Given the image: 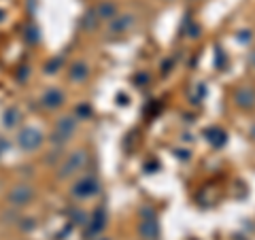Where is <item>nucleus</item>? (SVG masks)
Segmentation results:
<instances>
[{
  "instance_id": "nucleus-1",
  "label": "nucleus",
  "mask_w": 255,
  "mask_h": 240,
  "mask_svg": "<svg viewBox=\"0 0 255 240\" xmlns=\"http://www.w3.org/2000/svg\"><path fill=\"white\" fill-rule=\"evenodd\" d=\"M43 142H45V134L41 127H36V125L21 127L17 134V145L23 151H36V149H41Z\"/></svg>"
},
{
  "instance_id": "nucleus-2",
  "label": "nucleus",
  "mask_w": 255,
  "mask_h": 240,
  "mask_svg": "<svg viewBox=\"0 0 255 240\" xmlns=\"http://www.w3.org/2000/svg\"><path fill=\"white\" fill-rule=\"evenodd\" d=\"M85 164H87V153L83 149H77L73 153H68V157L60 164V179L73 177V174H77L79 170H83Z\"/></svg>"
},
{
  "instance_id": "nucleus-3",
  "label": "nucleus",
  "mask_w": 255,
  "mask_h": 240,
  "mask_svg": "<svg viewBox=\"0 0 255 240\" xmlns=\"http://www.w3.org/2000/svg\"><path fill=\"white\" fill-rule=\"evenodd\" d=\"M134 26V15L130 13H117L113 19L107 21V34L109 36H122L128 34Z\"/></svg>"
},
{
  "instance_id": "nucleus-4",
  "label": "nucleus",
  "mask_w": 255,
  "mask_h": 240,
  "mask_svg": "<svg viewBox=\"0 0 255 240\" xmlns=\"http://www.w3.org/2000/svg\"><path fill=\"white\" fill-rule=\"evenodd\" d=\"M100 191V183L94 177H81L73 185V196L77 200H90Z\"/></svg>"
},
{
  "instance_id": "nucleus-5",
  "label": "nucleus",
  "mask_w": 255,
  "mask_h": 240,
  "mask_svg": "<svg viewBox=\"0 0 255 240\" xmlns=\"http://www.w3.org/2000/svg\"><path fill=\"white\" fill-rule=\"evenodd\" d=\"M77 132V119L75 117H62L53 127V142H66Z\"/></svg>"
},
{
  "instance_id": "nucleus-6",
  "label": "nucleus",
  "mask_w": 255,
  "mask_h": 240,
  "mask_svg": "<svg viewBox=\"0 0 255 240\" xmlns=\"http://www.w3.org/2000/svg\"><path fill=\"white\" fill-rule=\"evenodd\" d=\"M32 198H34V189L26 183H19L9 191V202L13 206H26L28 202H32Z\"/></svg>"
},
{
  "instance_id": "nucleus-7",
  "label": "nucleus",
  "mask_w": 255,
  "mask_h": 240,
  "mask_svg": "<svg viewBox=\"0 0 255 240\" xmlns=\"http://www.w3.org/2000/svg\"><path fill=\"white\" fill-rule=\"evenodd\" d=\"M64 100H66V96H64V92L58 90V87H49V90H45L41 94V107L47 111L60 109L64 105Z\"/></svg>"
},
{
  "instance_id": "nucleus-8",
  "label": "nucleus",
  "mask_w": 255,
  "mask_h": 240,
  "mask_svg": "<svg viewBox=\"0 0 255 240\" xmlns=\"http://www.w3.org/2000/svg\"><path fill=\"white\" fill-rule=\"evenodd\" d=\"M234 102L241 109H253L255 107V87L253 85H238L234 90Z\"/></svg>"
},
{
  "instance_id": "nucleus-9",
  "label": "nucleus",
  "mask_w": 255,
  "mask_h": 240,
  "mask_svg": "<svg viewBox=\"0 0 255 240\" xmlns=\"http://www.w3.org/2000/svg\"><path fill=\"white\" fill-rule=\"evenodd\" d=\"M92 13L96 15V19L98 21H109L119 13V9H117V4L113 2V0H102L100 4H96V9Z\"/></svg>"
},
{
  "instance_id": "nucleus-10",
  "label": "nucleus",
  "mask_w": 255,
  "mask_h": 240,
  "mask_svg": "<svg viewBox=\"0 0 255 240\" xmlns=\"http://www.w3.org/2000/svg\"><path fill=\"white\" fill-rule=\"evenodd\" d=\"M87 77H90V68H87V64L77 62V64H73V66H70L68 79H70L73 83H83Z\"/></svg>"
},
{
  "instance_id": "nucleus-11",
  "label": "nucleus",
  "mask_w": 255,
  "mask_h": 240,
  "mask_svg": "<svg viewBox=\"0 0 255 240\" xmlns=\"http://www.w3.org/2000/svg\"><path fill=\"white\" fill-rule=\"evenodd\" d=\"M140 234L145 236L147 240H155L157 234H159L157 221L155 219H142V223H140Z\"/></svg>"
},
{
  "instance_id": "nucleus-12",
  "label": "nucleus",
  "mask_w": 255,
  "mask_h": 240,
  "mask_svg": "<svg viewBox=\"0 0 255 240\" xmlns=\"http://www.w3.org/2000/svg\"><path fill=\"white\" fill-rule=\"evenodd\" d=\"M19 119H21L19 109H17V107H11V109L4 113L2 123H4V127H13V125H17V123H19Z\"/></svg>"
},
{
  "instance_id": "nucleus-13",
  "label": "nucleus",
  "mask_w": 255,
  "mask_h": 240,
  "mask_svg": "<svg viewBox=\"0 0 255 240\" xmlns=\"http://www.w3.org/2000/svg\"><path fill=\"white\" fill-rule=\"evenodd\" d=\"M249 62H251V68H253V70H255V51H253V53H251V58H249Z\"/></svg>"
},
{
  "instance_id": "nucleus-14",
  "label": "nucleus",
  "mask_w": 255,
  "mask_h": 240,
  "mask_svg": "<svg viewBox=\"0 0 255 240\" xmlns=\"http://www.w3.org/2000/svg\"><path fill=\"white\" fill-rule=\"evenodd\" d=\"M96 240H113V238H107V236H100V238H96Z\"/></svg>"
}]
</instances>
